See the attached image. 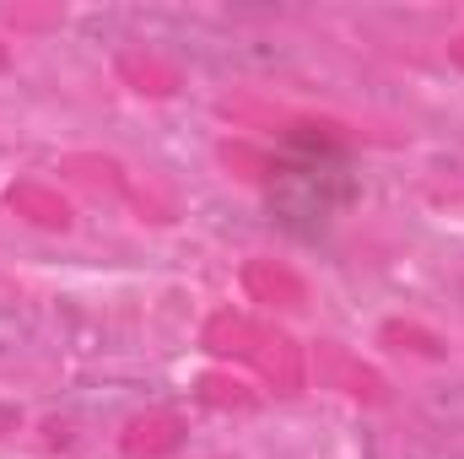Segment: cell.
Instances as JSON below:
<instances>
[{"mask_svg":"<svg viewBox=\"0 0 464 459\" xmlns=\"http://www.w3.org/2000/svg\"><path fill=\"white\" fill-rule=\"evenodd\" d=\"M356 168H351L346 146H335L330 135H314L308 124H297L286 135V151L270 168L265 184V206L276 217V228L297 232V238H319L341 211L356 206Z\"/></svg>","mask_w":464,"mask_h":459,"instance_id":"1","label":"cell"},{"mask_svg":"<svg viewBox=\"0 0 464 459\" xmlns=\"http://www.w3.org/2000/svg\"><path fill=\"white\" fill-rule=\"evenodd\" d=\"M135 33L157 38V44H173L179 54H195V60H211V65H232V71H270L286 60V44H270V38H254V33H237L222 22H206V16H168V11H151V16H124Z\"/></svg>","mask_w":464,"mask_h":459,"instance_id":"2","label":"cell"},{"mask_svg":"<svg viewBox=\"0 0 464 459\" xmlns=\"http://www.w3.org/2000/svg\"><path fill=\"white\" fill-rule=\"evenodd\" d=\"M421 416H427L438 433H464V378L427 389V395H421Z\"/></svg>","mask_w":464,"mask_h":459,"instance_id":"3","label":"cell"},{"mask_svg":"<svg viewBox=\"0 0 464 459\" xmlns=\"http://www.w3.org/2000/svg\"><path fill=\"white\" fill-rule=\"evenodd\" d=\"M27 341H33V319H27L22 308L0 303V362L16 356V351H27Z\"/></svg>","mask_w":464,"mask_h":459,"instance_id":"4","label":"cell"},{"mask_svg":"<svg viewBox=\"0 0 464 459\" xmlns=\"http://www.w3.org/2000/svg\"><path fill=\"white\" fill-rule=\"evenodd\" d=\"M438 459H464V454H438Z\"/></svg>","mask_w":464,"mask_h":459,"instance_id":"5","label":"cell"}]
</instances>
